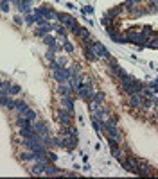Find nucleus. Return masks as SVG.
Returning a JSON list of instances; mask_svg holds the SVG:
<instances>
[{"instance_id":"f257e3e1","label":"nucleus","mask_w":158,"mask_h":179,"mask_svg":"<svg viewBox=\"0 0 158 179\" xmlns=\"http://www.w3.org/2000/svg\"><path fill=\"white\" fill-rule=\"evenodd\" d=\"M126 38H128V43H135V45H140V47H146V43L149 41V38H146L140 31H128Z\"/></svg>"},{"instance_id":"f03ea898","label":"nucleus","mask_w":158,"mask_h":179,"mask_svg":"<svg viewBox=\"0 0 158 179\" xmlns=\"http://www.w3.org/2000/svg\"><path fill=\"white\" fill-rule=\"evenodd\" d=\"M56 18L59 20V23H63V25H65V27H67L68 31H72V32H74V31H76V29L79 27V23L74 20V18H72L70 15H65V13H58V15H56Z\"/></svg>"},{"instance_id":"7ed1b4c3","label":"nucleus","mask_w":158,"mask_h":179,"mask_svg":"<svg viewBox=\"0 0 158 179\" xmlns=\"http://www.w3.org/2000/svg\"><path fill=\"white\" fill-rule=\"evenodd\" d=\"M50 161H49V158H40L36 159V163L31 167V176H41L43 174V170H45V167L49 165Z\"/></svg>"},{"instance_id":"20e7f679","label":"nucleus","mask_w":158,"mask_h":179,"mask_svg":"<svg viewBox=\"0 0 158 179\" xmlns=\"http://www.w3.org/2000/svg\"><path fill=\"white\" fill-rule=\"evenodd\" d=\"M92 48H94V52L97 54V58H106V59L112 58V54L108 52V48H106L102 43H99V41H94V43H92Z\"/></svg>"},{"instance_id":"39448f33","label":"nucleus","mask_w":158,"mask_h":179,"mask_svg":"<svg viewBox=\"0 0 158 179\" xmlns=\"http://www.w3.org/2000/svg\"><path fill=\"white\" fill-rule=\"evenodd\" d=\"M58 120H59V124L61 125H70L72 124V113L70 111H67L65 108H61V109H58Z\"/></svg>"},{"instance_id":"423d86ee","label":"nucleus","mask_w":158,"mask_h":179,"mask_svg":"<svg viewBox=\"0 0 158 179\" xmlns=\"http://www.w3.org/2000/svg\"><path fill=\"white\" fill-rule=\"evenodd\" d=\"M153 172V167L147 163V161H144V159H140V163H138V167H137V174L135 176H149Z\"/></svg>"},{"instance_id":"0eeeda50","label":"nucleus","mask_w":158,"mask_h":179,"mask_svg":"<svg viewBox=\"0 0 158 179\" xmlns=\"http://www.w3.org/2000/svg\"><path fill=\"white\" fill-rule=\"evenodd\" d=\"M40 15H41V16H43V18H45V20H56V15H58V13H56V11H54V9H52V7H47V5H41V7H40Z\"/></svg>"},{"instance_id":"6e6552de","label":"nucleus","mask_w":158,"mask_h":179,"mask_svg":"<svg viewBox=\"0 0 158 179\" xmlns=\"http://www.w3.org/2000/svg\"><path fill=\"white\" fill-rule=\"evenodd\" d=\"M61 108H65L67 111H70L74 115V99H72V95H61Z\"/></svg>"},{"instance_id":"1a4fd4ad","label":"nucleus","mask_w":158,"mask_h":179,"mask_svg":"<svg viewBox=\"0 0 158 179\" xmlns=\"http://www.w3.org/2000/svg\"><path fill=\"white\" fill-rule=\"evenodd\" d=\"M16 125H18V127H23V129H34V122L25 118L23 115H20L18 118H16ZM34 131H36V129H34Z\"/></svg>"},{"instance_id":"9d476101","label":"nucleus","mask_w":158,"mask_h":179,"mask_svg":"<svg viewBox=\"0 0 158 179\" xmlns=\"http://www.w3.org/2000/svg\"><path fill=\"white\" fill-rule=\"evenodd\" d=\"M0 106H4V108H7V109H15L16 100L11 99V95H0Z\"/></svg>"},{"instance_id":"9b49d317","label":"nucleus","mask_w":158,"mask_h":179,"mask_svg":"<svg viewBox=\"0 0 158 179\" xmlns=\"http://www.w3.org/2000/svg\"><path fill=\"white\" fill-rule=\"evenodd\" d=\"M34 129L38 131L40 134H49V133H50L47 122H43V120H36V122H34Z\"/></svg>"},{"instance_id":"f8f14e48","label":"nucleus","mask_w":158,"mask_h":179,"mask_svg":"<svg viewBox=\"0 0 158 179\" xmlns=\"http://www.w3.org/2000/svg\"><path fill=\"white\" fill-rule=\"evenodd\" d=\"M50 31H54V27L49 23V25H43V27H38L36 31H34V36H38V38H43V36H47V34H50Z\"/></svg>"},{"instance_id":"ddd939ff","label":"nucleus","mask_w":158,"mask_h":179,"mask_svg":"<svg viewBox=\"0 0 158 179\" xmlns=\"http://www.w3.org/2000/svg\"><path fill=\"white\" fill-rule=\"evenodd\" d=\"M74 34H76V38H79V40H88V38H92V36H90V31L84 29V27H81V25L74 31Z\"/></svg>"},{"instance_id":"4468645a","label":"nucleus","mask_w":158,"mask_h":179,"mask_svg":"<svg viewBox=\"0 0 158 179\" xmlns=\"http://www.w3.org/2000/svg\"><path fill=\"white\" fill-rule=\"evenodd\" d=\"M58 91L61 95H72V88L68 82H58Z\"/></svg>"},{"instance_id":"2eb2a0df","label":"nucleus","mask_w":158,"mask_h":179,"mask_svg":"<svg viewBox=\"0 0 158 179\" xmlns=\"http://www.w3.org/2000/svg\"><path fill=\"white\" fill-rule=\"evenodd\" d=\"M140 102H142V95L140 93H131L129 95V106L131 108H140Z\"/></svg>"},{"instance_id":"dca6fc26","label":"nucleus","mask_w":158,"mask_h":179,"mask_svg":"<svg viewBox=\"0 0 158 179\" xmlns=\"http://www.w3.org/2000/svg\"><path fill=\"white\" fill-rule=\"evenodd\" d=\"M122 13V5H117V7H113V9H108L106 11V15L104 16H108V18H112V20H115L118 15Z\"/></svg>"},{"instance_id":"f3484780","label":"nucleus","mask_w":158,"mask_h":179,"mask_svg":"<svg viewBox=\"0 0 158 179\" xmlns=\"http://www.w3.org/2000/svg\"><path fill=\"white\" fill-rule=\"evenodd\" d=\"M43 174H45V176H58V174H59V168H58V167H54V165H50V163H49V165L45 167Z\"/></svg>"},{"instance_id":"a211bd4d","label":"nucleus","mask_w":158,"mask_h":179,"mask_svg":"<svg viewBox=\"0 0 158 179\" xmlns=\"http://www.w3.org/2000/svg\"><path fill=\"white\" fill-rule=\"evenodd\" d=\"M140 32H142L146 38H149V40H151V36H156V32L151 29V25H144V27H140Z\"/></svg>"},{"instance_id":"6ab92c4d","label":"nucleus","mask_w":158,"mask_h":179,"mask_svg":"<svg viewBox=\"0 0 158 179\" xmlns=\"http://www.w3.org/2000/svg\"><path fill=\"white\" fill-rule=\"evenodd\" d=\"M15 109L18 111L20 115H23V113L29 109V106H27V102H25V100H16V106H15Z\"/></svg>"},{"instance_id":"aec40b11","label":"nucleus","mask_w":158,"mask_h":179,"mask_svg":"<svg viewBox=\"0 0 158 179\" xmlns=\"http://www.w3.org/2000/svg\"><path fill=\"white\" fill-rule=\"evenodd\" d=\"M131 16H135V18H140V16H146L147 13H149V9H138V7H133L131 11Z\"/></svg>"},{"instance_id":"412c9836","label":"nucleus","mask_w":158,"mask_h":179,"mask_svg":"<svg viewBox=\"0 0 158 179\" xmlns=\"http://www.w3.org/2000/svg\"><path fill=\"white\" fill-rule=\"evenodd\" d=\"M20 159L22 161H31V159H36V154H34V151H27V152L20 154Z\"/></svg>"},{"instance_id":"4be33fe9","label":"nucleus","mask_w":158,"mask_h":179,"mask_svg":"<svg viewBox=\"0 0 158 179\" xmlns=\"http://www.w3.org/2000/svg\"><path fill=\"white\" fill-rule=\"evenodd\" d=\"M23 117H25V118H29L31 122H36V117H38V113H36L34 109H31V108H29V109H27V111L23 113Z\"/></svg>"},{"instance_id":"5701e85b","label":"nucleus","mask_w":158,"mask_h":179,"mask_svg":"<svg viewBox=\"0 0 158 179\" xmlns=\"http://www.w3.org/2000/svg\"><path fill=\"white\" fill-rule=\"evenodd\" d=\"M112 40L115 41V43H128V38H126L124 34H117V32L112 36Z\"/></svg>"},{"instance_id":"b1692460","label":"nucleus","mask_w":158,"mask_h":179,"mask_svg":"<svg viewBox=\"0 0 158 179\" xmlns=\"http://www.w3.org/2000/svg\"><path fill=\"white\" fill-rule=\"evenodd\" d=\"M104 99H106V95L102 93V91H97V93H94V102H97V104H102L104 102Z\"/></svg>"},{"instance_id":"393cba45","label":"nucleus","mask_w":158,"mask_h":179,"mask_svg":"<svg viewBox=\"0 0 158 179\" xmlns=\"http://www.w3.org/2000/svg\"><path fill=\"white\" fill-rule=\"evenodd\" d=\"M56 29V32H58L59 36H63V38H67V34H68V31H67V27L61 23V25H58V27H54Z\"/></svg>"},{"instance_id":"a878e982","label":"nucleus","mask_w":158,"mask_h":179,"mask_svg":"<svg viewBox=\"0 0 158 179\" xmlns=\"http://www.w3.org/2000/svg\"><path fill=\"white\" fill-rule=\"evenodd\" d=\"M108 68L115 74V72H117V68H118V63L115 59H112V58H110V59H108Z\"/></svg>"},{"instance_id":"bb28decb","label":"nucleus","mask_w":158,"mask_h":179,"mask_svg":"<svg viewBox=\"0 0 158 179\" xmlns=\"http://www.w3.org/2000/svg\"><path fill=\"white\" fill-rule=\"evenodd\" d=\"M20 90L22 88H20L18 84H9V95H18Z\"/></svg>"},{"instance_id":"cd10ccee","label":"nucleus","mask_w":158,"mask_h":179,"mask_svg":"<svg viewBox=\"0 0 158 179\" xmlns=\"http://www.w3.org/2000/svg\"><path fill=\"white\" fill-rule=\"evenodd\" d=\"M16 7H18V11H20V13H29V11H31V9H29V5H27L25 2H20Z\"/></svg>"},{"instance_id":"c85d7f7f","label":"nucleus","mask_w":158,"mask_h":179,"mask_svg":"<svg viewBox=\"0 0 158 179\" xmlns=\"http://www.w3.org/2000/svg\"><path fill=\"white\" fill-rule=\"evenodd\" d=\"M23 20H25V23H27V25H33V23H34V15H29V13H25Z\"/></svg>"},{"instance_id":"c756f323","label":"nucleus","mask_w":158,"mask_h":179,"mask_svg":"<svg viewBox=\"0 0 158 179\" xmlns=\"http://www.w3.org/2000/svg\"><path fill=\"white\" fill-rule=\"evenodd\" d=\"M94 11H95V9H94L92 5H86V7H81V13H83V15H94Z\"/></svg>"},{"instance_id":"7c9ffc66","label":"nucleus","mask_w":158,"mask_h":179,"mask_svg":"<svg viewBox=\"0 0 158 179\" xmlns=\"http://www.w3.org/2000/svg\"><path fill=\"white\" fill-rule=\"evenodd\" d=\"M135 5H137V4H135L133 0H126V2L122 4V7H126V9H129V11H131V9H133Z\"/></svg>"},{"instance_id":"2f4dec72","label":"nucleus","mask_w":158,"mask_h":179,"mask_svg":"<svg viewBox=\"0 0 158 179\" xmlns=\"http://www.w3.org/2000/svg\"><path fill=\"white\" fill-rule=\"evenodd\" d=\"M112 156H113V158H120V156H122V154H120V149H118V145L117 147H112Z\"/></svg>"},{"instance_id":"473e14b6","label":"nucleus","mask_w":158,"mask_h":179,"mask_svg":"<svg viewBox=\"0 0 158 179\" xmlns=\"http://www.w3.org/2000/svg\"><path fill=\"white\" fill-rule=\"evenodd\" d=\"M92 127H94V131H101V122L94 117H92Z\"/></svg>"},{"instance_id":"72a5a7b5","label":"nucleus","mask_w":158,"mask_h":179,"mask_svg":"<svg viewBox=\"0 0 158 179\" xmlns=\"http://www.w3.org/2000/svg\"><path fill=\"white\" fill-rule=\"evenodd\" d=\"M45 58H47V61L50 63V61H56V52H52V50H49L47 54H45Z\"/></svg>"},{"instance_id":"f704fd0d","label":"nucleus","mask_w":158,"mask_h":179,"mask_svg":"<svg viewBox=\"0 0 158 179\" xmlns=\"http://www.w3.org/2000/svg\"><path fill=\"white\" fill-rule=\"evenodd\" d=\"M63 48H65V50H67L68 54H72V52H74V47H72V45H70V43L67 41V38H65V45H63Z\"/></svg>"},{"instance_id":"c9c22d12","label":"nucleus","mask_w":158,"mask_h":179,"mask_svg":"<svg viewBox=\"0 0 158 179\" xmlns=\"http://www.w3.org/2000/svg\"><path fill=\"white\" fill-rule=\"evenodd\" d=\"M47 158H49L50 163H54V161H58V154L56 152H47Z\"/></svg>"},{"instance_id":"e433bc0d","label":"nucleus","mask_w":158,"mask_h":179,"mask_svg":"<svg viewBox=\"0 0 158 179\" xmlns=\"http://www.w3.org/2000/svg\"><path fill=\"white\" fill-rule=\"evenodd\" d=\"M9 7H11L9 2H0V9H2L4 13H9Z\"/></svg>"},{"instance_id":"4c0bfd02","label":"nucleus","mask_w":158,"mask_h":179,"mask_svg":"<svg viewBox=\"0 0 158 179\" xmlns=\"http://www.w3.org/2000/svg\"><path fill=\"white\" fill-rule=\"evenodd\" d=\"M112 18H108V16H102V20H101V23H102V25H104V27H110V25H112Z\"/></svg>"},{"instance_id":"58836bf2","label":"nucleus","mask_w":158,"mask_h":179,"mask_svg":"<svg viewBox=\"0 0 158 179\" xmlns=\"http://www.w3.org/2000/svg\"><path fill=\"white\" fill-rule=\"evenodd\" d=\"M70 134H72V136H79L77 127H76V125H72V124H70Z\"/></svg>"},{"instance_id":"ea45409f","label":"nucleus","mask_w":158,"mask_h":179,"mask_svg":"<svg viewBox=\"0 0 158 179\" xmlns=\"http://www.w3.org/2000/svg\"><path fill=\"white\" fill-rule=\"evenodd\" d=\"M106 34H108V36L112 38V36L115 34V27H112V25H110V27H106Z\"/></svg>"},{"instance_id":"a19ab883","label":"nucleus","mask_w":158,"mask_h":179,"mask_svg":"<svg viewBox=\"0 0 158 179\" xmlns=\"http://www.w3.org/2000/svg\"><path fill=\"white\" fill-rule=\"evenodd\" d=\"M56 61H58V65H59V66H65V65H67V59H65V58H58Z\"/></svg>"},{"instance_id":"79ce46f5","label":"nucleus","mask_w":158,"mask_h":179,"mask_svg":"<svg viewBox=\"0 0 158 179\" xmlns=\"http://www.w3.org/2000/svg\"><path fill=\"white\" fill-rule=\"evenodd\" d=\"M15 23L22 25V16H20V15H16V16H15Z\"/></svg>"},{"instance_id":"37998d69","label":"nucleus","mask_w":158,"mask_h":179,"mask_svg":"<svg viewBox=\"0 0 158 179\" xmlns=\"http://www.w3.org/2000/svg\"><path fill=\"white\" fill-rule=\"evenodd\" d=\"M22 2H25L27 5H31V4H33V0H22Z\"/></svg>"},{"instance_id":"c03bdc74","label":"nucleus","mask_w":158,"mask_h":179,"mask_svg":"<svg viewBox=\"0 0 158 179\" xmlns=\"http://www.w3.org/2000/svg\"><path fill=\"white\" fill-rule=\"evenodd\" d=\"M11 2H13V4H16V5H18L20 2H22V0H11Z\"/></svg>"},{"instance_id":"a18cd8bd","label":"nucleus","mask_w":158,"mask_h":179,"mask_svg":"<svg viewBox=\"0 0 158 179\" xmlns=\"http://www.w3.org/2000/svg\"><path fill=\"white\" fill-rule=\"evenodd\" d=\"M133 2H135V4L138 5V4H140V2H144V0H133Z\"/></svg>"},{"instance_id":"49530a36","label":"nucleus","mask_w":158,"mask_h":179,"mask_svg":"<svg viewBox=\"0 0 158 179\" xmlns=\"http://www.w3.org/2000/svg\"><path fill=\"white\" fill-rule=\"evenodd\" d=\"M0 2H11V0H0Z\"/></svg>"},{"instance_id":"de8ad7c7","label":"nucleus","mask_w":158,"mask_h":179,"mask_svg":"<svg viewBox=\"0 0 158 179\" xmlns=\"http://www.w3.org/2000/svg\"><path fill=\"white\" fill-rule=\"evenodd\" d=\"M2 86H4V82H2V81H0V88H2Z\"/></svg>"},{"instance_id":"09e8293b","label":"nucleus","mask_w":158,"mask_h":179,"mask_svg":"<svg viewBox=\"0 0 158 179\" xmlns=\"http://www.w3.org/2000/svg\"><path fill=\"white\" fill-rule=\"evenodd\" d=\"M156 118H158V113H156Z\"/></svg>"}]
</instances>
